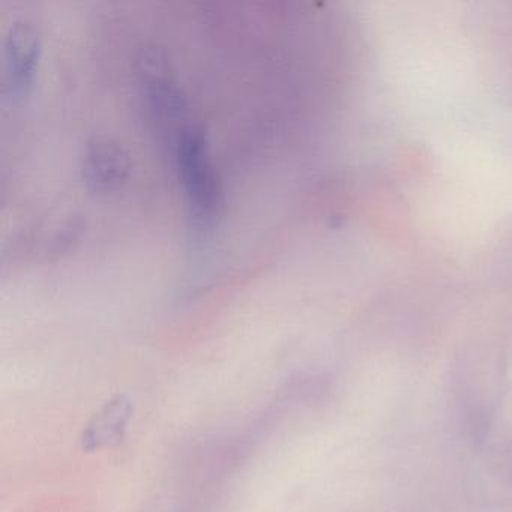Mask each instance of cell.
<instances>
[{
    "instance_id": "cell-1",
    "label": "cell",
    "mask_w": 512,
    "mask_h": 512,
    "mask_svg": "<svg viewBox=\"0 0 512 512\" xmlns=\"http://www.w3.org/2000/svg\"><path fill=\"white\" fill-rule=\"evenodd\" d=\"M131 415V404L124 395L104 404L83 430L82 442L86 449H98L118 443L124 436L128 419Z\"/></svg>"
}]
</instances>
